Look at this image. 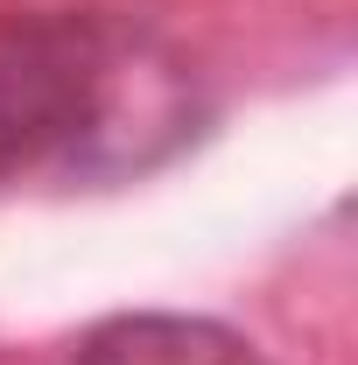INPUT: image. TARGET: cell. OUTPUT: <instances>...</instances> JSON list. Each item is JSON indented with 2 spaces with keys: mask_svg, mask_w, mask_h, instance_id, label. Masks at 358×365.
Here are the masks:
<instances>
[{
  "mask_svg": "<svg viewBox=\"0 0 358 365\" xmlns=\"http://www.w3.org/2000/svg\"><path fill=\"white\" fill-rule=\"evenodd\" d=\"M127 36L78 7L0 14V182L78 155L113 127Z\"/></svg>",
  "mask_w": 358,
  "mask_h": 365,
  "instance_id": "6da1fadb",
  "label": "cell"
},
{
  "mask_svg": "<svg viewBox=\"0 0 358 365\" xmlns=\"http://www.w3.org/2000/svg\"><path fill=\"white\" fill-rule=\"evenodd\" d=\"M78 365H267L211 317H113L85 337Z\"/></svg>",
  "mask_w": 358,
  "mask_h": 365,
  "instance_id": "7a4b0ae2",
  "label": "cell"
}]
</instances>
